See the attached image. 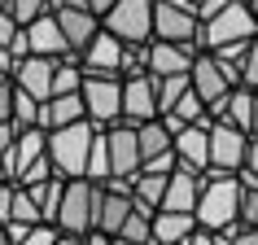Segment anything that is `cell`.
Wrapping results in <instances>:
<instances>
[{
	"label": "cell",
	"mask_w": 258,
	"mask_h": 245,
	"mask_svg": "<svg viewBox=\"0 0 258 245\" xmlns=\"http://www.w3.org/2000/svg\"><path fill=\"white\" fill-rule=\"evenodd\" d=\"M241 179L232 175V171H219V166H210V171H202V202H197V223L210 232H219L223 223H232V219H241Z\"/></svg>",
	"instance_id": "cell-1"
},
{
	"label": "cell",
	"mask_w": 258,
	"mask_h": 245,
	"mask_svg": "<svg viewBox=\"0 0 258 245\" xmlns=\"http://www.w3.org/2000/svg\"><path fill=\"white\" fill-rule=\"evenodd\" d=\"M96 136H101V127H96L92 118H79L70 122V127H57V132H48V158H53L57 175H88V153H92Z\"/></svg>",
	"instance_id": "cell-2"
},
{
	"label": "cell",
	"mask_w": 258,
	"mask_h": 245,
	"mask_svg": "<svg viewBox=\"0 0 258 245\" xmlns=\"http://www.w3.org/2000/svg\"><path fill=\"white\" fill-rule=\"evenodd\" d=\"M101 202H105V184H96L88 175L66 179V197H61V210H57V228L75 232V236H88L101 219Z\"/></svg>",
	"instance_id": "cell-3"
},
{
	"label": "cell",
	"mask_w": 258,
	"mask_h": 245,
	"mask_svg": "<svg viewBox=\"0 0 258 245\" xmlns=\"http://www.w3.org/2000/svg\"><path fill=\"white\" fill-rule=\"evenodd\" d=\"M258 35V14L245 5V0H232L223 14L206 18L202 22V48L210 53V48H223V44L232 40H254Z\"/></svg>",
	"instance_id": "cell-4"
},
{
	"label": "cell",
	"mask_w": 258,
	"mask_h": 245,
	"mask_svg": "<svg viewBox=\"0 0 258 245\" xmlns=\"http://www.w3.org/2000/svg\"><path fill=\"white\" fill-rule=\"evenodd\" d=\"M101 22L122 44H153V0H118Z\"/></svg>",
	"instance_id": "cell-5"
},
{
	"label": "cell",
	"mask_w": 258,
	"mask_h": 245,
	"mask_svg": "<svg viewBox=\"0 0 258 245\" xmlns=\"http://www.w3.org/2000/svg\"><path fill=\"white\" fill-rule=\"evenodd\" d=\"M83 101L96 127H114L122 118V75H83Z\"/></svg>",
	"instance_id": "cell-6"
},
{
	"label": "cell",
	"mask_w": 258,
	"mask_h": 245,
	"mask_svg": "<svg viewBox=\"0 0 258 245\" xmlns=\"http://www.w3.org/2000/svg\"><path fill=\"white\" fill-rule=\"evenodd\" d=\"M105 140H109V166L114 175L122 179H136L145 171V153H140V127L136 122L118 118L114 127H105Z\"/></svg>",
	"instance_id": "cell-7"
},
{
	"label": "cell",
	"mask_w": 258,
	"mask_h": 245,
	"mask_svg": "<svg viewBox=\"0 0 258 245\" xmlns=\"http://www.w3.org/2000/svg\"><path fill=\"white\" fill-rule=\"evenodd\" d=\"M249 136L254 132H245L236 122H210V166L236 175L245 166V158H249Z\"/></svg>",
	"instance_id": "cell-8"
},
{
	"label": "cell",
	"mask_w": 258,
	"mask_h": 245,
	"mask_svg": "<svg viewBox=\"0 0 258 245\" xmlns=\"http://www.w3.org/2000/svg\"><path fill=\"white\" fill-rule=\"evenodd\" d=\"M122 118L136 122V127L149 122V118H162V105H158V75H153V70L122 79Z\"/></svg>",
	"instance_id": "cell-9"
},
{
	"label": "cell",
	"mask_w": 258,
	"mask_h": 245,
	"mask_svg": "<svg viewBox=\"0 0 258 245\" xmlns=\"http://www.w3.org/2000/svg\"><path fill=\"white\" fill-rule=\"evenodd\" d=\"M153 40H202V18L179 0H153Z\"/></svg>",
	"instance_id": "cell-10"
},
{
	"label": "cell",
	"mask_w": 258,
	"mask_h": 245,
	"mask_svg": "<svg viewBox=\"0 0 258 245\" xmlns=\"http://www.w3.org/2000/svg\"><path fill=\"white\" fill-rule=\"evenodd\" d=\"M197 53H206L202 40H153L149 44V70L153 75H188Z\"/></svg>",
	"instance_id": "cell-11"
},
{
	"label": "cell",
	"mask_w": 258,
	"mask_h": 245,
	"mask_svg": "<svg viewBox=\"0 0 258 245\" xmlns=\"http://www.w3.org/2000/svg\"><path fill=\"white\" fill-rule=\"evenodd\" d=\"M122 48H127V44H122L114 31L101 27V35L79 53L83 75H122Z\"/></svg>",
	"instance_id": "cell-12"
},
{
	"label": "cell",
	"mask_w": 258,
	"mask_h": 245,
	"mask_svg": "<svg viewBox=\"0 0 258 245\" xmlns=\"http://www.w3.org/2000/svg\"><path fill=\"white\" fill-rule=\"evenodd\" d=\"M57 62H61V57H40V53L22 57V62H14V83H18V88H27L31 96L48 101V96H53V75H57Z\"/></svg>",
	"instance_id": "cell-13"
},
{
	"label": "cell",
	"mask_w": 258,
	"mask_h": 245,
	"mask_svg": "<svg viewBox=\"0 0 258 245\" xmlns=\"http://www.w3.org/2000/svg\"><path fill=\"white\" fill-rule=\"evenodd\" d=\"M192 88L202 92V101H206V109L215 105V101H223V96L232 92V79H228V70L215 62V53H197V62H192Z\"/></svg>",
	"instance_id": "cell-14"
},
{
	"label": "cell",
	"mask_w": 258,
	"mask_h": 245,
	"mask_svg": "<svg viewBox=\"0 0 258 245\" xmlns=\"http://www.w3.org/2000/svg\"><path fill=\"white\" fill-rule=\"evenodd\" d=\"M44 153H48V132H44V127H22V132H18V140H14V149L5 153L9 179L18 184V175H22L31 162H40Z\"/></svg>",
	"instance_id": "cell-15"
},
{
	"label": "cell",
	"mask_w": 258,
	"mask_h": 245,
	"mask_svg": "<svg viewBox=\"0 0 258 245\" xmlns=\"http://www.w3.org/2000/svg\"><path fill=\"white\" fill-rule=\"evenodd\" d=\"M254 105H258V92L245 88V83H236L223 101L210 105V118L215 122H236V127H245V132H254Z\"/></svg>",
	"instance_id": "cell-16"
},
{
	"label": "cell",
	"mask_w": 258,
	"mask_h": 245,
	"mask_svg": "<svg viewBox=\"0 0 258 245\" xmlns=\"http://www.w3.org/2000/svg\"><path fill=\"white\" fill-rule=\"evenodd\" d=\"M27 35H31V53H40V57H70L75 53L61 22H57V14H40L35 22H27Z\"/></svg>",
	"instance_id": "cell-17"
},
{
	"label": "cell",
	"mask_w": 258,
	"mask_h": 245,
	"mask_svg": "<svg viewBox=\"0 0 258 245\" xmlns=\"http://www.w3.org/2000/svg\"><path fill=\"white\" fill-rule=\"evenodd\" d=\"M57 22H61V31H66V40L75 53H83L88 44L101 35V14H92V9H79V5H66V9H57Z\"/></svg>",
	"instance_id": "cell-18"
},
{
	"label": "cell",
	"mask_w": 258,
	"mask_h": 245,
	"mask_svg": "<svg viewBox=\"0 0 258 245\" xmlns=\"http://www.w3.org/2000/svg\"><path fill=\"white\" fill-rule=\"evenodd\" d=\"M175 153H179V166H188V171H210V127L202 122H188L184 132L175 136Z\"/></svg>",
	"instance_id": "cell-19"
},
{
	"label": "cell",
	"mask_w": 258,
	"mask_h": 245,
	"mask_svg": "<svg viewBox=\"0 0 258 245\" xmlns=\"http://www.w3.org/2000/svg\"><path fill=\"white\" fill-rule=\"evenodd\" d=\"M88 118V101H83V92H57L44 101L40 109V127L44 132H57V127H70V122Z\"/></svg>",
	"instance_id": "cell-20"
},
{
	"label": "cell",
	"mask_w": 258,
	"mask_h": 245,
	"mask_svg": "<svg viewBox=\"0 0 258 245\" xmlns=\"http://www.w3.org/2000/svg\"><path fill=\"white\" fill-rule=\"evenodd\" d=\"M197 202H202V175L188 171V166H179L171 175V184H166V197L158 210H192L197 215Z\"/></svg>",
	"instance_id": "cell-21"
},
{
	"label": "cell",
	"mask_w": 258,
	"mask_h": 245,
	"mask_svg": "<svg viewBox=\"0 0 258 245\" xmlns=\"http://www.w3.org/2000/svg\"><path fill=\"white\" fill-rule=\"evenodd\" d=\"M132 210H136V193H118L105 184V202H101V219H96V228L109 232V236H118L122 223L132 219Z\"/></svg>",
	"instance_id": "cell-22"
},
{
	"label": "cell",
	"mask_w": 258,
	"mask_h": 245,
	"mask_svg": "<svg viewBox=\"0 0 258 245\" xmlns=\"http://www.w3.org/2000/svg\"><path fill=\"white\" fill-rule=\"evenodd\" d=\"M192 228H197V215H192V210H158V215H153V241L158 245L184 241Z\"/></svg>",
	"instance_id": "cell-23"
},
{
	"label": "cell",
	"mask_w": 258,
	"mask_h": 245,
	"mask_svg": "<svg viewBox=\"0 0 258 245\" xmlns=\"http://www.w3.org/2000/svg\"><path fill=\"white\" fill-rule=\"evenodd\" d=\"M166 149H175V132H171L162 118L140 122V153H145V162L158 158V153H166Z\"/></svg>",
	"instance_id": "cell-24"
},
{
	"label": "cell",
	"mask_w": 258,
	"mask_h": 245,
	"mask_svg": "<svg viewBox=\"0 0 258 245\" xmlns=\"http://www.w3.org/2000/svg\"><path fill=\"white\" fill-rule=\"evenodd\" d=\"M166 184H171V175H158V171H140L136 175V206H145V210H158L166 197Z\"/></svg>",
	"instance_id": "cell-25"
},
{
	"label": "cell",
	"mask_w": 258,
	"mask_h": 245,
	"mask_svg": "<svg viewBox=\"0 0 258 245\" xmlns=\"http://www.w3.org/2000/svg\"><path fill=\"white\" fill-rule=\"evenodd\" d=\"M57 92H83V62L79 53H70L57 62V75H53V96Z\"/></svg>",
	"instance_id": "cell-26"
},
{
	"label": "cell",
	"mask_w": 258,
	"mask_h": 245,
	"mask_svg": "<svg viewBox=\"0 0 258 245\" xmlns=\"http://www.w3.org/2000/svg\"><path fill=\"white\" fill-rule=\"evenodd\" d=\"M40 109H44L40 96H31L27 88L14 83V127L18 132H22V127H40Z\"/></svg>",
	"instance_id": "cell-27"
},
{
	"label": "cell",
	"mask_w": 258,
	"mask_h": 245,
	"mask_svg": "<svg viewBox=\"0 0 258 245\" xmlns=\"http://www.w3.org/2000/svg\"><path fill=\"white\" fill-rule=\"evenodd\" d=\"M188 88H192V75H158V105H162V114L175 109Z\"/></svg>",
	"instance_id": "cell-28"
},
{
	"label": "cell",
	"mask_w": 258,
	"mask_h": 245,
	"mask_svg": "<svg viewBox=\"0 0 258 245\" xmlns=\"http://www.w3.org/2000/svg\"><path fill=\"white\" fill-rule=\"evenodd\" d=\"M109 175H114V166H109V140H105V127H101V136H96L92 153H88V179L105 184Z\"/></svg>",
	"instance_id": "cell-29"
},
{
	"label": "cell",
	"mask_w": 258,
	"mask_h": 245,
	"mask_svg": "<svg viewBox=\"0 0 258 245\" xmlns=\"http://www.w3.org/2000/svg\"><path fill=\"white\" fill-rule=\"evenodd\" d=\"M44 223V210H40V202H35V193L31 189H22L18 184V193H14V215H9V223Z\"/></svg>",
	"instance_id": "cell-30"
},
{
	"label": "cell",
	"mask_w": 258,
	"mask_h": 245,
	"mask_svg": "<svg viewBox=\"0 0 258 245\" xmlns=\"http://www.w3.org/2000/svg\"><path fill=\"white\" fill-rule=\"evenodd\" d=\"M145 70H149V44H127L122 48V79L145 75Z\"/></svg>",
	"instance_id": "cell-31"
},
{
	"label": "cell",
	"mask_w": 258,
	"mask_h": 245,
	"mask_svg": "<svg viewBox=\"0 0 258 245\" xmlns=\"http://www.w3.org/2000/svg\"><path fill=\"white\" fill-rule=\"evenodd\" d=\"M9 14L27 27V22H35L40 14H53V0H9Z\"/></svg>",
	"instance_id": "cell-32"
},
{
	"label": "cell",
	"mask_w": 258,
	"mask_h": 245,
	"mask_svg": "<svg viewBox=\"0 0 258 245\" xmlns=\"http://www.w3.org/2000/svg\"><path fill=\"white\" fill-rule=\"evenodd\" d=\"M53 175H57V166H53V158L44 153L40 162H31L27 171L18 175V184H22V189H31V184H44V179H53Z\"/></svg>",
	"instance_id": "cell-33"
},
{
	"label": "cell",
	"mask_w": 258,
	"mask_h": 245,
	"mask_svg": "<svg viewBox=\"0 0 258 245\" xmlns=\"http://www.w3.org/2000/svg\"><path fill=\"white\" fill-rule=\"evenodd\" d=\"M57 236H61V228H57V223H35V228H31L18 245H57Z\"/></svg>",
	"instance_id": "cell-34"
},
{
	"label": "cell",
	"mask_w": 258,
	"mask_h": 245,
	"mask_svg": "<svg viewBox=\"0 0 258 245\" xmlns=\"http://www.w3.org/2000/svg\"><path fill=\"white\" fill-rule=\"evenodd\" d=\"M245 189V184H241ZM241 223L245 228H258V189H245L241 193Z\"/></svg>",
	"instance_id": "cell-35"
},
{
	"label": "cell",
	"mask_w": 258,
	"mask_h": 245,
	"mask_svg": "<svg viewBox=\"0 0 258 245\" xmlns=\"http://www.w3.org/2000/svg\"><path fill=\"white\" fill-rule=\"evenodd\" d=\"M245 88L258 92V35L249 40V53H245Z\"/></svg>",
	"instance_id": "cell-36"
},
{
	"label": "cell",
	"mask_w": 258,
	"mask_h": 245,
	"mask_svg": "<svg viewBox=\"0 0 258 245\" xmlns=\"http://www.w3.org/2000/svg\"><path fill=\"white\" fill-rule=\"evenodd\" d=\"M22 31V22H18L9 9H0V44H14V35Z\"/></svg>",
	"instance_id": "cell-37"
},
{
	"label": "cell",
	"mask_w": 258,
	"mask_h": 245,
	"mask_svg": "<svg viewBox=\"0 0 258 245\" xmlns=\"http://www.w3.org/2000/svg\"><path fill=\"white\" fill-rule=\"evenodd\" d=\"M0 122H14V83L0 88Z\"/></svg>",
	"instance_id": "cell-38"
},
{
	"label": "cell",
	"mask_w": 258,
	"mask_h": 245,
	"mask_svg": "<svg viewBox=\"0 0 258 245\" xmlns=\"http://www.w3.org/2000/svg\"><path fill=\"white\" fill-rule=\"evenodd\" d=\"M184 245H219V241H215V232H210V228H202V223H197V228L184 236Z\"/></svg>",
	"instance_id": "cell-39"
},
{
	"label": "cell",
	"mask_w": 258,
	"mask_h": 245,
	"mask_svg": "<svg viewBox=\"0 0 258 245\" xmlns=\"http://www.w3.org/2000/svg\"><path fill=\"white\" fill-rule=\"evenodd\" d=\"M228 5H232V0H202V9H197V18H202V22H206V18H215V14H223V9H228Z\"/></svg>",
	"instance_id": "cell-40"
},
{
	"label": "cell",
	"mask_w": 258,
	"mask_h": 245,
	"mask_svg": "<svg viewBox=\"0 0 258 245\" xmlns=\"http://www.w3.org/2000/svg\"><path fill=\"white\" fill-rule=\"evenodd\" d=\"M14 140H18V127H14V122H0V153L14 149Z\"/></svg>",
	"instance_id": "cell-41"
},
{
	"label": "cell",
	"mask_w": 258,
	"mask_h": 245,
	"mask_svg": "<svg viewBox=\"0 0 258 245\" xmlns=\"http://www.w3.org/2000/svg\"><path fill=\"white\" fill-rule=\"evenodd\" d=\"M83 245H114V236H109V232H101V228H92L88 236H83Z\"/></svg>",
	"instance_id": "cell-42"
},
{
	"label": "cell",
	"mask_w": 258,
	"mask_h": 245,
	"mask_svg": "<svg viewBox=\"0 0 258 245\" xmlns=\"http://www.w3.org/2000/svg\"><path fill=\"white\" fill-rule=\"evenodd\" d=\"M245 166H249V171H258V132L249 136V158H245Z\"/></svg>",
	"instance_id": "cell-43"
},
{
	"label": "cell",
	"mask_w": 258,
	"mask_h": 245,
	"mask_svg": "<svg viewBox=\"0 0 258 245\" xmlns=\"http://www.w3.org/2000/svg\"><path fill=\"white\" fill-rule=\"evenodd\" d=\"M14 62H18V57L9 53V44H0V70H9V75H14Z\"/></svg>",
	"instance_id": "cell-44"
},
{
	"label": "cell",
	"mask_w": 258,
	"mask_h": 245,
	"mask_svg": "<svg viewBox=\"0 0 258 245\" xmlns=\"http://www.w3.org/2000/svg\"><path fill=\"white\" fill-rule=\"evenodd\" d=\"M114 5H118V0H88V9H92V14H101V18H105Z\"/></svg>",
	"instance_id": "cell-45"
},
{
	"label": "cell",
	"mask_w": 258,
	"mask_h": 245,
	"mask_svg": "<svg viewBox=\"0 0 258 245\" xmlns=\"http://www.w3.org/2000/svg\"><path fill=\"white\" fill-rule=\"evenodd\" d=\"M236 245H258V228H241V236H236Z\"/></svg>",
	"instance_id": "cell-46"
},
{
	"label": "cell",
	"mask_w": 258,
	"mask_h": 245,
	"mask_svg": "<svg viewBox=\"0 0 258 245\" xmlns=\"http://www.w3.org/2000/svg\"><path fill=\"white\" fill-rule=\"evenodd\" d=\"M57 245H83V236H75V232H61V236H57Z\"/></svg>",
	"instance_id": "cell-47"
},
{
	"label": "cell",
	"mask_w": 258,
	"mask_h": 245,
	"mask_svg": "<svg viewBox=\"0 0 258 245\" xmlns=\"http://www.w3.org/2000/svg\"><path fill=\"white\" fill-rule=\"evenodd\" d=\"M66 5H79V9H88V0H53V14H57V9H66Z\"/></svg>",
	"instance_id": "cell-48"
},
{
	"label": "cell",
	"mask_w": 258,
	"mask_h": 245,
	"mask_svg": "<svg viewBox=\"0 0 258 245\" xmlns=\"http://www.w3.org/2000/svg\"><path fill=\"white\" fill-rule=\"evenodd\" d=\"M9 83H14V75H9V70H0V88H9Z\"/></svg>",
	"instance_id": "cell-49"
},
{
	"label": "cell",
	"mask_w": 258,
	"mask_h": 245,
	"mask_svg": "<svg viewBox=\"0 0 258 245\" xmlns=\"http://www.w3.org/2000/svg\"><path fill=\"white\" fill-rule=\"evenodd\" d=\"M9 179V166H5V153H0V184Z\"/></svg>",
	"instance_id": "cell-50"
},
{
	"label": "cell",
	"mask_w": 258,
	"mask_h": 245,
	"mask_svg": "<svg viewBox=\"0 0 258 245\" xmlns=\"http://www.w3.org/2000/svg\"><path fill=\"white\" fill-rule=\"evenodd\" d=\"M114 245H140V241H132V236H114Z\"/></svg>",
	"instance_id": "cell-51"
},
{
	"label": "cell",
	"mask_w": 258,
	"mask_h": 245,
	"mask_svg": "<svg viewBox=\"0 0 258 245\" xmlns=\"http://www.w3.org/2000/svg\"><path fill=\"white\" fill-rule=\"evenodd\" d=\"M0 245H14V236H9V232H5V228H0Z\"/></svg>",
	"instance_id": "cell-52"
},
{
	"label": "cell",
	"mask_w": 258,
	"mask_h": 245,
	"mask_svg": "<svg viewBox=\"0 0 258 245\" xmlns=\"http://www.w3.org/2000/svg\"><path fill=\"white\" fill-rule=\"evenodd\" d=\"M245 5H249V9H254V14H258V0H245Z\"/></svg>",
	"instance_id": "cell-53"
},
{
	"label": "cell",
	"mask_w": 258,
	"mask_h": 245,
	"mask_svg": "<svg viewBox=\"0 0 258 245\" xmlns=\"http://www.w3.org/2000/svg\"><path fill=\"white\" fill-rule=\"evenodd\" d=\"M254 132H258V105H254Z\"/></svg>",
	"instance_id": "cell-54"
},
{
	"label": "cell",
	"mask_w": 258,
	"mask_h": 245,
	"mask_svg": "<svg viewBox=\"0 0 258 245\" xmlns=\"http://www.w3.org/2000/svg\"><path fill=\"white\" fill-rule=\"evenodd\" d=\"M0 9H9V0H0Z\"/></svg>",
	"instance_id": "cell-55"
},
{
	"label": "cell",
	"mask_w": 258,
	"mask_h": 245,
	"mask_svg": "<svg viewBox=\"0 0 258 245\" xmlns=\"http://www.w3.org/2000/svg\"><path fill=\"white\" fill-rule=\"evenodd\" d=\"M0 228H5V215H0Z\"/></svg>",
	"instance_id": "cell-56"
}]
</instances>
